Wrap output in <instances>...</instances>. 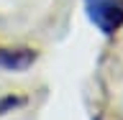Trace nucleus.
<instances>
[{
  "mask_svg": "<svg viewBox=\"0 0 123 120\" xmlns=\"http://www.w3.org/2000/svg\"><path fill=\"white\" fill-rule=\"evenodd\" d=\"M85 13L103 33H115L123 26V0H85Z\"/></svg>",
  "mask_w": 123,
  "mask_h": 120,
  "instance_id": "nucleus-1",
  "label": "nucleus"
},
{
  "mask_svg": "<svg viewBox=\"0 0 123 120\" xmlns=\"http://www.w3.org/2000/svg\"><path fill=\"white\" fill-rule=\"evenodd\" d=\"M36 61V51L31 49H0V69L23 72Z\"/></svg>",
  "mask_w": 123,
  "mask_h": 120,
  "instance_id": "nucleus-2",
  "label": "nucleus"
},
{
  "mask_svg": "<svg viewBox=\"0 0 123 120\" xmlns=\"http://www.w3.org/2000/svg\"><path fill=\"white\" fill-rule=\"evenodd\" d=\"M23 102H26V100H21V97H3L0 100V113H8V110L23 105Z\"/></svg>",
  "mask_w": 123,
  "mask_h": 120,
  "instance_id": "nucleus-3",
  "label": "nucleus"
}]
</instances>
